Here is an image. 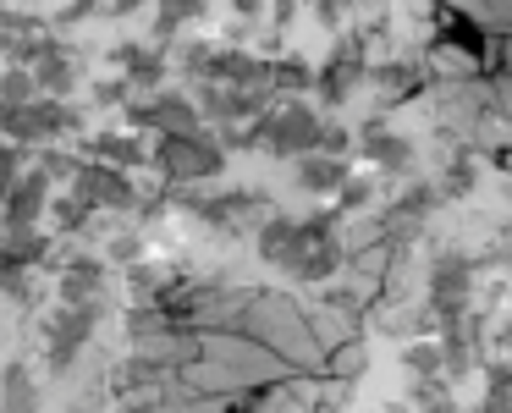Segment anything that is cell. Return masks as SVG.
Instances as JSON below:
<instances>
[{
    "label": "cell",
    "mask_w": 512,
    "mask_h": 413,
    "mask_svg": "<svg viewBox=\"0 0 512 413\" xmlns=\"http://www.w3.org/2000/svg\"><path fill=\"white\" fill-rule=\"evenodd\" d=\"M39 402H45V391H39L34 369L23 358H12L0 369V413H39Z\"/></svg>",
    "instance_id": "cell-13"
},
{
    "label": "cell",
    "mask_w": 512,
    "mask_h": 413,
    "mask_svg": "<svg viewBox=\"0 0 512 413\" xmlns=\"http://www.w3.org/2000/svg\"><path fill=\"white\" fill-rule=\"evenodd\" d=\"M270 89H287V94H303V89H314V67H303V61H276L270 67Z\"/></svg>",
    "instance_id": "cell-24"
},
{
    "label": "cell",
    "mask_w": 512,
    "mask_h": 413,
    "mask_svg": "<svg viewBox=\"0 0 512 413\" xmlns=\"http://www.w3.org/2000/svg\"><path fill=\"white\" fill-rule=\"evenodd\" d=\"M358 149L369 155V166L391 171V177H408L413 171V144L402 133H391V127H364V138H358Z\"/></svg>",
    "instance_id": "cell-11"
},
{
    "label": "cell",
    "mask_w": 512,
    "mask_h": 413,
    "mask_svg": "<svg viewBox=\"0 0 512 413\" xmlns=\"http://www.w3.org/2000/svg\"><path fill=\"white\" fill-rule=\"evenodd\" d=\"M17 177H23V149H17L12 138H0V193L12 188Z\"/></svg>",
    "instance_id": "cell-29"
},
{
    "label": "cell",
    "mask_w": 512,
    "mask_h": 413,
    "mask_svg": "<svg viewBox=\"0 0 512 413\" xmlns=\"http://www.w3.org/2000/svg\"><path fill=\"white\" fill-rule=\"evenodd\" d=\"M83 111L72 100H28V105H6L0 138H12L17 149H50L61 133H78Z\"/></svg>",
    "instance_id": "cell-2"
},
{
    "label": "cell",
    "mask_w": 512,
    "mask_h": 413,
    "mask_svg": "<svg viewBox=\"0 0 512 413\" xmlns=\"http://www.w3.org/2000/svg\"><path fill=\"white\" fill-rule=\"evenodd\" d=\"M28 100H39L34 72H28V67H6V72H0V105H28Z\"/></svg>",
    "instance_id": "cell-23"
},
{
    "label": "cell",
    "mask_w": 512,
    "mask_h": 413,
    "mask_svg": "<svg viewBox=\"0 0 512 413\" xmlns=\"http://www.w3.org/2000/svg\"><path fill=\"white\" fill-rule=\"evenodd\" d=\"M331 199H336V215H358L369 199H375V182H369V177H347Z\"/></svg>",
    "instance_id": "cell-25"
},
{
    "label": "cell",
    "mask_w": 512,
    "mask_h": 413,
    "mask_svg": "<svg viewBox=\"0 0 512 413\" xmlns=\"http://www.w3.org/2000/svg\"><path fill=\"white\" fill-rule=\"evenodd\" d=\"M160 331H171V314L160 309V303H138V309L127 314V336H133V347H144L149 336H160Z\"/></svg>",
    "instance_id": "cell-21"
},
{
    "label": "cell",
    "mask_w": 512,
    "mask_h": 413,
    "mask_svg": "<svg viewBox=\"0 0 512 413\" xmlns=\"http://www.w3.org/2000/svg\"><path fill=\"white\" fill-rule=\"evenodd\" d=\"M210 50H215L210 39H193V45H182V56H177V61H182V72H188V78H199L204 61H210Z\"/></svg>",
    "instance_id": "cell-32"
},
{
    "label": "cell",
    "mask_w": 512,
    "mask_h": 413,
    "mask_svg": "<svg viewBox=\"0 0 512 413\" xmlns=\"http://www.w3.org/2000/svg\"><path fill=\"white\" fill-rule=\"evenodd\" d=\"M166 380L171 375L155 364V358H144V353L127 358V364L116 369V391H127V397H138V391H149V386H166Z\"/></svg>",
    "instance_id": "cell-19"
},
{
    "label": "cell",
    "mask_w": 512,
    "mask_h": 413,
    "mask_svg": "<svg viewBox=\"0 0 512 413\" xmlns=\"http://www.w3.org/2000/svg\"><path fill=\"white\" fill-rule=\"evenodd\" d=\"M347 149H353V138H347L336 122H325V127H320V155H342V160H347Z\"/></svg>",
    "instance_id": "cell-34"
},
{
    "label": "cell",
    "mask_w": 512,
    "mask_h": 413,
    "mask_svg": "<svg viewBox=\"0 0 512 413\" xmlns=\"http://www.w3.org/2000/svg\"><path fill=\"white\" fill-rule=\"evenodd\" d=\"M358 83H364V39H342V45H336V56L314 72V89H320L325 105H342Z\"/></svg>",
    "instance_id": "cell-8"
},
{
    "label": "cell",
    "mask_w": 512,
    "mask_h": 413,
    "mask_svg": "<svg viewBox=\"0 0 512 413\" xmlns=\"http://www.w3.org/2000/svg\"><path fill=\"white\" fill-rule=\"evenodd\" d=\"M56 292H61V303H94V298H105V259H94V254L61 259Z\"/></svg>",
    "instance_id": "cell-10"
},
{
    "label": "cell",
    "mask_w": 512,
    "mask_h": 413,
    "mask_svg": "<svg viewBox=\"0 0 512 413\" xmlns=\"http://www.w3.org/2000/svg\"><path fill=\"white\" fill-rule=\"evenodd\" d=\"M50 215H56L61 232H83V226L94 221V204L83 199L78 188H72V193H61V199H50Z\"/></svg>",
    "instance_id": "cell-20"
},
{
    "label": "cell",
    "mask_w": 512,
    "mask_h": 413,
    "mask_svg": "<svg viewBox=\"0 0 512 413\" xmlns=\"http://www.w3.org/2000/svg\"><path fill=\"white\" fill-rule=\"evenodd\" d=\"M215 0H155V45H171L182 23H199Z\"/></svg>",
    "instance_id": "cell-17"
},
{
    "label": "cell",
    "mask_w": 512,
    "mask_h": 413,
    "mask_svg": "<svg viewBox=\"0 0 512 413\" xmlns=\"http://www.w3.org/2000/svg\"><path fill=\"white\" fill-rule=\"evenodd\" d=\"M507 342H512V331H507Z\"/></svg>",
    "instance_id": "cell-41"
},
{
    "label": "cell",
    "mask_w": 512,
    "mask_h": 413,
    "mask_svg": "<svg viewBox=\"0 0 512 413\" xmlns=\"http://www.w3.org/2000/svg\"><path fill=\"white\" fill-rule=\"evenodd\" d=\"M331 369L336 375H358V369H364V347H342V353L331 358Z\"/></svg>",
    "instance_id": "cell-37"
},
{
    "label": "cell",
    "mask_w": 512,
    "mask_h": 413,
    "mask_svg": "<svg viewBox=\"0 0 512 413\" xmlns=\"http://www.w3.org/2000/svg\"><path fill=\"white\" fill-rule=\"evenodd\" d=\"M100 6H105V0H100Z\"/></svg>",
    "instance_id": "cell-42"
},
{
    "label": "cell",
    "mask_w": 512,
    "mask_h": 413,
    "mask_svg": "<svg viewBox=\"0 0 512 413\" xmlns=\"http://www.w3.org/2000/svg\"><path fill=\"white\" fill-rule=\"evenodd\" d=\"M94 100H100V105H127V100H133V89H127V78H100V83H94Z\"/></svg>",
    "instance_id": "cell-33"
},
{
    "label": "cell",
    "mask_w": 512,
    "mask_h": 413,
    "mask_svg": "<svg viewBox=\"0 0 512 413\" xmlns=\"http://www.w3.org/2000/svg\"><path fill=\"white\" fill-rule=\"evenodd\" d=\"M94 12H105L100 0H67V6L56 12V28H78V23H89Z\"/></svg>",
    "instance_id": "cell-31"
},
{
    "label": "cell",
    "mask_w": 512,
    "mask_h": 413,
    "mask_svg": "<svg viewBox=\"0 0 512 413\" xmlns=\"http://www.w3.org/2000/svg\"><path fill=\"white\" fill-rule=\"evenodd\" d=\"M28 72H34L39 100H72V89H78V61H72L67 50H50V56Z\"/></svg>",
    "instance_id": "cell-14"
},
{
    "label": "cell",
    "mask_w": 512,
    "mask_h": 413,
    "mask_svg": "<svg viewBox=\"0 0 512 413\" xmlns=\"http://www.w3.org/2000/svg\"><path fill=\"white\" fill-rule=\"evenodd\" d=\"M105 259H111V265H138V259H144V243H138L133 232H122V237L105 243Z\"/></svg>",
    "instance_id": "cell-28"
},
{
    "label": "cell",
    "mask_w": 512,
    "mask_h": 413,
    "mask_svg": "<svg viewBox=\"0 0 512 413\" xmlns=\"http://www.w3.org/2000/svg\"><path fill=\"white\" fill-rule=\"evenodd\" d=\"M155 166L171 188H193V182H215L226 171V149L210 133L188 138H155Z\"/></svg>",
    "instance_id": "cell-3"
},
{
    "label": "cell",
    "mask_w": 512,
    "mask_h": 413,
    "mask_svg": "<svg viewBox=\"0 0 512 413\" xmlns=\"http://www.w3.org/2000/svg\"><path fill=\"white\" fill-rule=\"evenodd\" d=\"M347 6H353V0H314V17H320L325 28H336L347 17Z\"/></svg>",
    "instance_id": "cell-36"
},
{
    "label": "cell",
    "mask_w": 512,
    "mask_h": 413,
    "mask_svg": "<svg viewBox=\"0 0 512 413\" xmlns=\"http://www.w3.org/2000/svg\"><path fill=\"white\" fill-rule=\"evenodd\" d=\"M0 122H6V105H0Z\"/></svg>",
    "instance_id": "cell-40"
},
{
    "label": "cell",
    "mask_w": 512,
    "mask_h": 413,
    "mask_svg": "<svg viewBox=\"0 0 512 413\" xmlns=\"http://www.w3.org/2000/svg\"><path fill=\"white\" fill-rule=\"evenodd\" d=\"M292 177H298L303 193H314V199H325V193H336L347 177H353V166H347L342 155H298V166H292Z\"/></svg>",
    "instance_id": "cell-12"
},
{
    "label": "cell",
    "mask_w": 512,
    "mask_h": 413,
    "mask_svg": "<svg viewBox=\"0 0 512 413\" xmlns=\"http://www.w3.org/2000/svg\"><path fill=\"white\" fill-rule=\"evenodd\" d=\"M309 243H320V237H309L303 221H292V215H270V221L259 226V259L276 265V270H292V259H298Z\"/></svg>",
    "instance_id": "cell-9"
},
{
    "label": "cell",
    "mask_w": 512,
    "mask_h": 413,
    "mask_svg": "<svg viewBox=\"0 0 512 413\" xmlns=\"http://www.w3.org/2000/svg\"><path fill=\"white\" fill-rule=\"evenodd\" d=\"M413 408L419 413H457V391L446 386V375H413Z\"/></svg>",
    "instance_id": "cell-18"
},
{
    "label": "cell",
    "mask_w": 512,
    "mask_h": 413,
    "mask_svg": "<svg viewBox=\"0 0 512 413\" xmlns=\"http://www.w3.org/2000/svg\"><path fill=\"white\" fill-rule=\"evenodd\" d=\"M34 171H45L50 182H72V177H78V155H61V149H45Z\"/></svg>",
    "instance_id": "cell-27"
},
{
    "label": "cell",
    "mask_w": 512,
    "mask_h": 413,
    "mask_svg": "<svg viewBox=\"0 0 512 413\" xmlns=\"http://www.w3.org/2000/svg\"><path fill=\"white\" fill-rule=\"evenodd\" d=\"M89 155L100 160V166H116V171L149 166V149H144V138H127V133H100V138H89Z\"/></svg>",
    "instance_id": "cell-16"
},
{
    "label": "cell",
    "mask_w": 512,
    "mask_h": 413,
    "mask_svg": "<svg viewBox=\"0 0 512 413\" xmlns=\"http://www.w3.org/2000/svg\"><path fill=\"white\" fill-rule=\"evenodd\" d=\"M408 78H413V67H402V61H397V67H380V72H375V83H380L386 94H402V89H408Z\"/></svg>",
    "instance_id": "cell-35"
},
{
    "label": "cell",
    "mask_w": 512,
    "mask_h": 413,
    "mask_svg": "<svg viewBox=\"0 0 512 413\" xmlns=\"http://www.w3.org/2000/svg\"><path fill=\"white\" fill-rule=\"evenodd\" d=\"M50 188H56V182H50L45 171H23L12 188L0 193V232H6V237L34 232L39 215L50 210Z\"/></svg>",
    "instance_id": "cell-6"
},
{
    "label": "cell",
    "mask_w": 512,
    "mask_h": 413,
    "mask_svg": "<svg viewBox=\"0 0 512 413\" xmlns=\"http://www.w3.org/2000/svg\"><path fill=\"white\" fill-rule=\"evenodd\" d=\"M402 369H408V375H441V347H435V342H413L408 353H402Z\"/></svg>",
    "instance_id": "cell-26"
},
{
    "label": "cell",
    "mask_w": 512,
    "mask_h": 413,
    "mask_svg": "<svg viewBox=\"0 0 512 413\" xmlns=\"http://www.w3.org/2000/svg\"><path fill=\"white\" fill-rule=\"evenodd\" d=\"M127 122L133 127H149L160 138H188V133H204V116L188 94H171V89H155L144 100H127Z\"/></svg>",
    "instance_id": "cell-5"
},
{
    "label": "cell",
    "mask_w": 512,
    "mask_h": 413,
    "mask_svg": "<svg viewBox=\"0 0 512 413\" xmlns=\"http://www.w3.org/2000/svg\"><path fill=\"white\" fill-rule=\"evenodd\" d=\"M232 12L243 17V23H254V17L265 12V0H232Z\"/></svg>",
    "instance_id": "cell-39"
},
{
    "label": "cell",
    "mask_w": 512,
    "mask_h": 413,
    "mask_svg": "<svg viewBox=\"0 0 512 413\" xmlns=\"http://www.w3.org/2000/svg\"><path fill=\"white\" fill-rule=\"evenodd\" d=\"M342 265H347L342 243H336V237H320V243H309L298 259H292V270H287V276H292V281H331Z\"/></svg>",
    "instance_id": "cell-15"
},
{
    "label": "cell",
    "mask_w": 512,
    "mask_h": 413,
    "mask_svg": "<svg viewBox=\"0 0 512 413\" xmlns=\"http://www.w3.org/2000/svg\"><path fill=\"white\" fill-rule=\"evenodd\" d=\"M100 314H105V298H94V303H61V309L45 320V364H50V375H67V369L78 364L83 342L100 331Z\"/></svg>",
    "instance_id": "cell-4"
},
{
    "label": "cell",
    "mask_w": 512,
    "mask_h": 413,
    "mask_svg": "<svg viewBox=\"0 0 512 413\" xmlns=\"http://www.w3.org/2000/svg\"><path fill=\"white\" fill-rule=\"evenodd\" d=\"M320 127L325 122L303 100H281V105H270V111L254 116V144L270 149V155H281V160H298V155H314V149H320Z\"/></svg>",
    "instance_id": "cell-1"
},
{
    "label": "cell",
    "mask_w": 512,
    "mask_h": 413,
    "mask_svg": "<svg viewBox=\"0 0 512 413\" xmlns=\"http://www.w3.org/2000/svg\"><path fill=\"white\" fill-rule=\"evenodd\" d=\"M72 188H78L94 210H138V193H133V182H127V171L100 166V160H78Z\"/></svg>",
    "instance_id": "cell-7"
},
{
    "label": "cell",
    "mask_w": 512,
    "mask_h": 413,
    "mask_svg": "<svg viewBox=\"0 0 512 413\" xmlns=\"http://www.w3.org/2000/svg\"><path fill=\"white\" fill-rule=\"evenodd\" d=\"M468 188H474V166H468V160H457V166L441 177V188H435V193H446V199H463Z\"/></svg>",
    "instance_id": "cell-30"
},
{
    "label": "cell",
    "mask_w": 512,
    "mask_h": 413,
    "mask_svg": "<svg viewBox=\"0 0 512 413\" xmlns=\"http://www.w3.org/2000/svg\"><path fill=\"white\" fill-rule=\"evenodd\" d=\"M127 281H133V292L144 303H160L171 292V276H166V270H155V265H144V259H138V265H127Z\"/></svg>",
    "instance_id": "cell-22"
},
{
    "label": "cell",
    "mask_w": 512,
    "mask_h": 413,
    "mask_svg": "<svg viewBox=\"0 0 512 413\" xmlns=\"http://www.w3.org/2000/svg\"><path fill=\"white\" fill-rule=\"evenodd\" d=\"M138 6H155V0H105V12L111 17H133Z\"/></svg>",
    "instance_id": "cell-38"
}]
</instances>
